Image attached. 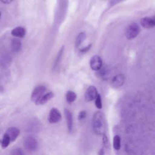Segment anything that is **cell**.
Segmentation results:
<instances>
[{
	"label": "cell",
	"instance_id": "obj_14",
	"mask_svg": "<svg viewBox=\"0 0 155 155\" xmlns=\"http://www.w3.org/2000/svg\"><path fill=\"white\" fill-rule=\"evenodd\" d=\"M113 148L115 150H119L121 147V139L119 136L116 135L113 137Z\"/></svg>",
	"mask_w": 155,
	"mask_h": 155
},
{
	"label": "cell",
	"instance_id": "obj_4",
	"mask_svg": "<svg viewBox=\"0 0 155 155\" xmlns=\"http://www.w3.org/2000/svg\"><path fill=\"white\" fill-rule=\"evenodd\" d=\"M24 147L28 151H35L38 147L37 140L31 136L27 137L24 140Z\"/></svg>",
	"mask_w": 155,
	"mask_h": 155
},
{
	"label": "cell",
	"instance_id": "obj_6",
	"mask_svg": "<svg viewBox=\"0 0 155 155\" xmlns=\"http://www.w3.org/2000/svg\"><path fill=\"white\" fill-rule=\"evenodd\" d=\"M61 119V114L58 109L56 108H53L48 115V122L51 124H55L60 121Z\"/></svg>",
	"mask_w": 155,
	"mask_h": 155
},
{
	"label": "cell",
	"instance_id": "obj_2",
	"mask_svg": "<svg viewBox=\"0 0 155 155\" xmlns=\"http://www.w3.org/2000/svg\"><path fill=\"white\" fill-rule=\"evenodd\" d=\"M139 32L140 27L139 25L133 22L127 27L125 30V36L128 39H133L137 36Z\"/></svg>",
	"mask_w": 155,
	"mask_h": 155
},
{
	"label": "cell",
	"instance_id": "obj_25",
	"mask_svg": "<svg viewBox=\"0 0 155 155\" xmlns=\"http://www.w3.org/2000/svg\"><path fill=\"white\" fill-rule=\"evenodd\" d=\"M2 3L5 4H10L13 0H0Z\"/></svg>",
	"mask_w": 155,
	"mask_h": 155
},
{
	"label": "cell",
	"instance_id": "obj_26",
	"mask_svg": "<svg viewBox=\"0 0 155 155\" xmlns=\"http://www.w3.org/2000/svg\"><path fill=\"white\" fill-rule=\"evenodd\" d=\"M98 155H104V151L103 149H101L99 150L98 153Z\"/></svg>",
	"mask_w": 155,
	"mask_h": 155
},
{
	"label": "cell",
	"instance_id": "obj_24",
	"mask_svg": "<svg viewBox=\"0 0 155 155\" xmlns=\"http://www.w3.org/2000/svg\"><path fill=\"white\" fill-rule=\"evenodd\" d=\"M90 47H91V45H88L87 47H86L84 48L83 49H82V50H81V52H82V53H84V52H86V51H87L90 49Z\"/></svg>",
	"mask_w": 155,
	"mask_h": 155
},
{
	"label": "cell",
	"instance_id": "obj_1",
	"mask_svg": "<svg viewBox=\"0 0 155 155\" xmlns=\"http://www.w3.org/2000/svg\"><path fill=\"white\" fill-rule=\"evenodd\" d=\"M92 126L94 132L97 135H104L105 132V119L102 111H96L93 116Z\"/></svg>",
	"mask_w": 155,
	"mask_h": 155
},
{
	"label": "cell",
	"instance_id": "obj_13",
	"mask_svg": "<svg viewBox=\"0 0 155 155\" xmlns=\"http://www.w3.org/2000/svg\"><path fill=\"white\" fill-rule=\"evenodd\" d=\"M26 31L24 27H18L12 30V35L17 38H23L25 35Z\"/></svg>",
	"mask_w": 155,
	"mask_h": 155
},
{
	"label": "cell",
	"instance_id": "obj_10",
	"mask_svg": "<svg viewBox=\"0 0 155 155\" xmlns=\"http://www.w3.org/2000/svg\"><path fill=\"white\" fill-rule=\"evenodd\" d=\"M141 25L145 28H151L155 26V16L152 18H144L140 21Z\"/></svg>",
	"mask_w": 155,
	"mask_h": 155
},
{
	"label": "cell",
	"instance_id": "obj_11",
	"mask_svg": "<svg viewBox=\"0 0 155 155\" xmlns=\"http://www.w3.org/2000/svg\"><path fill=\"white\" fill-rule=\"evenodd\" d=\"M64 114H65L66 120H67L68 130L69 132H71L72 130V128H73V124L72 114L68 109H65L64 110Z\"/></svg>",
	"mask_w": 155,
	"mask_h": 155
},
{
	"label": "cell",
	"instance_id": "obj_19",
	"mask_svg": "<svg viewBox=\"0 0 155 155\" xmlns=\"http://www.w3.org/2000/svg\"><path fill=\"white\" fill-rule=\"evenodd\" d=\"M95 105L96 107L99 108L101 109L102 107V99H101V96L99 94H97L96 98L95 99Z\"/></svg>",
	"mask_w": 155,
	"mask_h": 155
},
{
	"label": "cell",
	"instance_id": "obj_23",
	"mask_svg": "<svg viewBox=\"0 0 155 155\" xmlns=\"http://www.w3.org/2000/svg\"><path fill=\"white\" fill-rule=\"evenodd\" d=\"M104 136H103V143H104V146L105 147H107L108 146V139H107V136H105V135H103Z\"/></svg>",
	"mask_w": 155,
	"mask_h": 155
},
{
	"label": "cell",
	"instance_id": "obj_5",
	"mask_svg": "<svg viewBox=\"0 0 155 155\" xmlns=\"http://www.w3.org/2000/svg\"><path fill=\"white\" fill-rule=\"evenodd\" d=\"M97 91L94 86H90L85 93V100L86 102H90L94 100L97 96Z\"/></svg>",
	"mask_w": 155,
	"mask_h": 155
},
{
	"label": "cell",
	"instance_id": "obj_20",
	"mask_svg": "<svg viewBox=\"0 0 155 155\" xmlns=\"http://www.w3.org/2000/svg\"><path fill=\"white\" fill-rule=\"evenodd\" d=\"M10 155H24V153L21 148H16L12 151Z\"/></svg>",
	"mask_w": 155,
	"mask_h": 155
},
{
	"label": "cell",
	"instance_id": "obj_12",
	"mask_svg": "<svg viewBox=\"0 0 155 155\" xmlns=\"http://www.w3.org/2000/svg\"><path fill=\"white\" fill-rule=\"evenodd\" d=\"M54 96V94L52 92H48L45 94H44L35 104L36 105H44L52 99Z\"/></svg>",
	"mask_w": 155,
	"mask_h": 155
},
{
	"label": "cell",
	"instance_id": "obj_7",
	"mask_svg": "<svg viewBox=\"0 0 155 155\" xmlns=\"http://www.w3.org/2000/svg\"><path fill=\"white\" fill-rule=\"evenodd\" d=\"M90 64L92 70L94 71L99 70L102 65V59L97 55L93 56L90 59Z\"/></svg>",
	"mask_w": 155,
	"mask_h": 155
},
{
	"label": "cell",
	"instance_id": "obj_21",
	"mask_svg": "<svg viewBox=\"0 0 155 155\" xmlns=\"http://www.w3.org/2000/svg\"><path fill=\"white\" fill-rule=\"evenodd\" d=\"M87 116V112L85 111H81L78 114V119L79 120H82L84 119Z\"/></svg>",
	"mask_w": 155,
	"mask_h": 155
},
{
	"label": "cell",
	"instance_id": "obj_27",
	"mask_svg": "<svg viewBox=\"0 0 155 155\" xmlns=\"http://www.w3.org/2000/svg\"><path fill=\"white\" fill-rule=\"evenodd\" d=\"M0 17H1V13H0Z\"/></svg>",
	"mask_w": 155,
	"mask_h": 155
},
{
	"label": "cell",
	"instance_id": "obj_8",
	"mask_svg": "<svg viewBox=\"0 0 155 155\" xmlns=\"http://www.w3.org/2000/svg\"><path fill=\"white\" fill-rule=\"evenodd\" d=\"M5 133L9 136L11 142H13L17 139V137L19 135L20 130L17 127H11L7 130Z\"/></svg>",
	"mask_w": 155,
	"mask_h": 155
},
{
	"label": "cell",
	"instance_id": "obj_18",
	"mask_svg": "<svg viewBox=\"0 0 155 155\" xmlns=\"http://www.w3.org/2000/svg\"><path fill=\"white\" fill-rule=\"evenodd\" d=\"M85 38V34L84 33H81L78 35L76 40V46L78 47L83 42Z\"/></svg>",
	"mask_w": 155,
	"mask_h": 155
},
{
	"label": "cell",
	"instance_id": "obj_17",
	"mask_svg": "<svg viewBox=\"0 0 155 155\" xmlns=\"http://www.w3.org/2000/svg\"><path fill=\"white\" fill-rule=\"evenodd\" d=\"M76 99V94L72 91H68L66 94V100L68 103L73 102Z\"/></svg>",
	"mask_w": 155,
	"mask_h": 155
},
{
	"label": "cell",
	"instance_id": "obj_22",
	"mask_svg": "<svg viewBox=\"0 0 155 155\" xmlns=\"http://www.w3.org/2000/svg\"><path fill=\"white\" fill-rule=\"evenodd\" d=\"M63 50H64V47H62V48L61 49V50H60V51H59V54H58V57H57V59H56V61H55L54 67H56V65L58 64V62L59 61V60H60V58L61 57L62 53V52H63Z\"/></svg>",
	"mask_w": 155,
	"mask_h": 155
},
{
	"label": "cell",
	"instance_id": "obj_15",
	"mask_svg": "<svg viewBox=\"0 0 155 155\" xmlns=\"http://www.w3.org/2000/svg\"><path fill=\"white\" fill-rule=\"evenodd\" d=\"M10 142H11V140H10V138L9 136L6 133H5L4 136H3L2 141H1V147H2V148L4 149V148H7L8 146V145L10 144Z\"/></svg>",
	"mask_w": 155,
	"mask_h": 155
},
{
	"label": "cell",
	"instance_id": "obj_9",
	"mask_svg": "<svg viewBox=\"0 0 155 155\" xmlns=\"http://www.w3.org/2000/svg\"><path fill=\"white\" fill-rule=\"evenodd\" d=\"M125 82V76L122 74H117L115 76L111 81L112 85L115 88H119L123 85Z\"/></svg>",
	"mask_w": 155,
	"mask_h": 155
},
{
	"label": "cell",
	"instance_id": "obj_16",
	"mask_svg": "<svg viewBox=\"0 0 155 155\" xmlns=\"http://www.w3.org/2000/svg\"><path fill=\"white\" fill-rule=\"evenodd\" d=\"M12 47L14 51H18L21 47V43L18 39H13L12 41Z\"/></svg>",
	"mask_w": 155,
	"mask_h": 155
},
{
	"label": "cell",
	"instance_id": "obj_3",
	"mask_svg": "<svg viewBox=\"0 0 155 155\" xmlns=\"http://www.w3.org/2000/svg\"><path fill=\"white\" fill-rule=\"evenodd\" d=\"M46 90V87L44 85H39L36 87L33 91L31 95V100L36 102L42 96Z\"/></svg>",
	"mask_w": 155,
	"mask_h": 155
}]
</instances>
